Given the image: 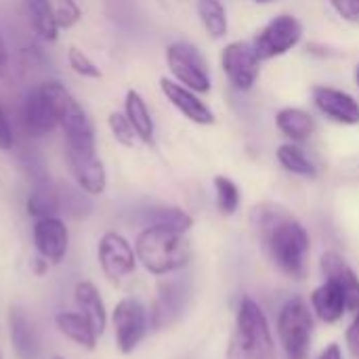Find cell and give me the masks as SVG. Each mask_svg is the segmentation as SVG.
I'll use <instances>...</instances> for the list:
<instances>
[{
  "mask_svg": "<svg viewBox=\"0 0 359 359\" xmlns=\"http://www.w3.org/2000/svg\"><path fill=\"white\" fill-rule=\"evenodd\" d=\"M259 212V231L269 252L271 261L290 278L301 280L305 276L307 255H309V236L305 227L290 217L284 208L261 206Z\"/></svg>",
  "mask_w": 359,
  "mask_h": 359,
  "instance_id": "1",
  "label": "cell"
},
{
  "mask_svg": "<svg viewBox=\"0 0 359 359\" xmlns=\"http://www.w3.org/2000/svg\"><path fill=\"white\" fill-rule=\"evenodd\" d=\"M135 252L149 273L166 276L183 269L189 263L191 244L181 231L149 225L137 236Z\"/></svg>",
  "mask_w": 359,
  "mask_h": 359,
  "instance_id": "2",
  "label": "cell"
},
{
  "mask_svg": "<svg viewBox=\"0 0 359 359\" xmlns=\"http://www.w3.org/2000/svg\"><path fill=\"white\" fill-rule=\"evenodd\" d=\"M227 359H278L265 311L252 299H242Z\"/></svg>",
  "mask_w": 359,
  "mask_h": 359,
  "instance_id": "3",
  "label": "cell"
},
{
  "mask_svg": "<svg viewBox=\"0 0 359 359\" xmlns=\"http://www.w3.org/2000/svg\"><path fill=\"white\" fill-rule=\"evenodd\" d=\"M42 90L46 93L48 101L55 107L57 122L61 124L65 133V145H78V147H95V133L93 124L86 118L80 103L74 99V95L61 86L59 82H46L42 84Z\"/></svg>",
  "mask_w": 359,
  "mask_h": 359,
  "instance_id": "4",
  "label": "cell"
},
{
  "mask_svg": "<svg viewBox=\"0 0 359 359\" xmlns=\"http://www.w3.org/2000/svg\"><path fill=\"white\" fill-rule=\"evenodd\" d=\"M278 334L286 359H307L313 334V318L309 305L301 297L290 299L282 307L278 318Z\"/></svg>",
  "mask_w": 359,
  "mask_h": 359,
  "instance_id": "5",
  "label": "cell"
},
{
  "mask_svg": "<svg viewBox=\"0 0 359 359\" xmlns=\"http://www.w3.org/2000/svg\"><path fill=\"white\" fill-rule=\"evenodd\" d=\"M166 63L175 80L198 95H204L212 88L210 72L202 53L189 42H172L166 48Z\"/></svg>",
  "mask_w": 359,
  "mask_h": 359,
  "instance_id": "6",
  "label": "cell"
},
{
  "mask_svg": "<svg viewBox=\"0 0 359 359\" xmlns=\"http://www.w3.org/2000/svg\"><path fill=\"white\" fill-rule=\"evenodd\" d=\"M303 38V25L294 15L282 13L273 17L265 27H261L250 42L261 61L276 59L292 50Z\"/></svg>",
  "mask_w": 359,
  "mask_h": 359,
  "instance_id": "7",
  "label": "cell"
},
{
  "mask_svg": "<svg viewBox=\"0 0 359 359\" xmlns=\"http://www.w3.org/2000/svg\"><path fill=\"white\" fill-rule=\"evenodd\" d=\"M111 322H114V332H116V345L120 353L124 355L133 353L139 347L149 326V318H147L143 303L133 297H126L116 305Z\"/></svg>",
  "mask_w": 359,
  "mask_h": 359,
  "instance_id": "8",
  "label": "cell"
},
{
  "mask_svg": "<svg viewBox=\"0 0 359 359\" xmlns=\"http://www.w3.org/2000/svg\"><path fill=\"white\" fill-rule=\"evenodd\" d=\"M221 69L236 90H250L261 76V59L250 42H229L221 50Z\"/></svg>",
  "mask_w": 359,
  "mask_h": 359,
  "instance_id": "9",
  "label": "cell"
},
{
  "mask_svg": "<svg viewBox=\"0 0 359 359\" xmlns=\"http://www.w3.org/2000/svg\"><path fill=\"white\" fill-rule=\"evenodd\" d=\"M65 160L80 189H84L88 196H99L105 191L107 175H105L103 162L95 154V147L65 145Z\"/></svg>",
  "mask_w": 359,
  "mask_h": 359,
  "instance_id": "10",
  "label": "cell"
},
{
  "mask_svg": "<svg viewBox=\"0 0 359 359\" xmlns=\"http://www.w3.org/2000/svg\"><path fill=\"white\" fill-rule=\"evenodd\" d=\"M189 294H191L189 282L183 278L162 282L158 286V297H156L151 313H149V324L158 330L172 326L185 313Z\"/></svg>",
  "mask_w": 359,
  "mask_h": 359,
  "instance_id": "11",
  "label": "cell"
},
{
  "mask_svg": "<svg viewBox=\"0 0 359 359\" xmlns=\"http://www.w3.org/2000/svg\"><path fill=\"white\" fill-rule=\"evenodd\" d=\"M99 263L103 273L111 282H120L135 271L137 252L133 250L126 238L116 231H107L99 242Z\"/></svg>",
  "mask_w": 359,
  "mask_h": 359,
  "instance_id": "12",
  "label": "cell"
},
{
  "mask_svg": "<svg viewBox=\"0 0 359 359\" xmlns=\"http://www.w3.org/2000/svg\"><path fill=\"white\" fill-rule=\"evenodd\" d=\"M311 97L316 107L332 122L343 126H355L359 124V101L349 95L347 90L334 88V86H313Z\"/></svg>",
  "mask_w": 359,
  "mask_h": 359,
  "instance_id": "13",
  "label": "cell"
},
{
  "mask_svg": "<svg viewBox=\"0 0 359 359\" xmlns=\"http://www.w3.org/2000/svg\"><path fill=\"white\" fill-rule=\"evenodd\" d=\"M160 88H162L164 97L170 101V105L177 107L189 122L200 124V126L215 124V111L191 88H187L170 78H160Z\"/></svg>",
  "mask_w": 359,
  "mask_h": 359,
  "instance_id": "14",
  "label": "cell"
},
{
  "mask_svg": "<svg viewBox=\"0 0 359 359\" xmlns=\"http://www.w3.org/2000/svg\"><path fill=\"white\" fill-rule=\"evenodd\" d=\"M69 233L59 217L38 219L34 225V246L48 263H61L67 255Z\"/></svg>",
  "mask_w": 359,
  "mask_h": 359,
  "instance_id": "15",
  "label": "cell"
},
{
  "mask_svg": "<svg viewBox=\"0 0 359 359\" xmlns=\"http://www.w3.org/2000/svg\"><path fill=\"white\" fill-rule=\"evenodd\" d=\"M21 124L32 137H44L59 124L55 107L48 101L46 93L42 90V86L25 95L21 105Z\"/></svg>",
  "mask_w": 359,
  "mask_h": 359,
  "instance_id": "16",
  "label": "cell"
},
{
  "mask_svg": "<svg viewBox=\"0 0 359 359\" xmlns=\"http://www.w3.org/2000/svg\"><path fill=\"white\" fill-rule=\"evenodd\" d=\"M320 267H322L324 278L334 282L345 292L347 309L359 311V278L351 269V265L339 252H324Z\"/></svg>",
  "mask_w": 359,
  "mask_h": 359,
  "instance_id": "17",
  "label": "cell"
},
{
  "mask_svg": "<svg viewBox=\"0 0 359 359\" xmlns=\"http://www.w3.org/2000/svg\"><path fill=\"white\" fill-rule=\"evenodd\" d=\"M8 332L15 355L19 359L40 358V339L34 322L21 307H11L8 311Z\"/></svg>",
  "mask_w": 359,
  "mask_h": 359,
  "instance_id": "18",
  "label": "cell"
},
{
  "mask_svg": "<svg viewBox=\"0 0 359 359\" xmlns=\"http://www.w3.org/2000/svg\"><path fill=\"white\" fill-rule=\"evenodd\" d=\"M74 299H76L80 316L90 324V328L97 332V337H101L107 326V313H105V305H103L101 294L95 288V284L78 282L74 288Z\"/></svg>",
  "mask_w": 359,
  "mask_h": 359,
  "instance_id": "19",
  "label": "cell"
},
{
  "mask_svg": "<svg viewBox=\"0 0 359 359\" xmlns=\"http://www.w3.org/2000/svg\"><path fill=\"white\" fill-rule=\"evenodd\" d=\"M311 307L318 313V318L326 324L339 322L347 311V299L345 292L330 280H326L322 286H318L311 294Z\"/></svg>",
  "mask_w": 359,
  "mask_h": 359,
  "instance_id": "20",
  "label": "cell"
},
{
  "mask_svg": "<svg viewBox=\"0 0 359 359\" xmlns=\"http://www.w3.org/2000/svg\"><path fill=\"white\" fill-rule=\"evenodd\" d=\"M278 130L292 143L307 141L316 133V120L309 111L301 107H284L276 116Z\"/></svg>",
  "mask_w": 359,
  "mask_h": 359,
  "instance_id": "21",
  "label": "cell"
},
{
  "mask_svg": "<svg viewBox=\"0 0 359 359\" xmlns=\"http://www.w3.org/2000/svg\"><path fill=\"white\" fill-rule=\"evenodd\" d=\"M124 114L128 118V122L133 124L137 137L143 141V143H154V120H151V114H149V107L145 103V99L137 93V90H128L126 97H124Z\"/></svg>",
  "mask_w": 359,
  "mask_h": 359,
  "instance_id": "22",
  "label": "cell"
},
{
  "mask_svg": "<svg viewBox=\"0 0 359 359\" xmlns=\"http://www.w3.org/2000/svg\"><path fill=\"white\" fill-rule=\"evenodd\" d=\"M55 324L59 328V332L63 337H67L69 341H74L76 345L93 351L97 347V332L90 328V324L80 316V313H72V311H61L55 316Z\"/></svg>",
  "mask_w": 359,
  "mask_h": 359,
  "instance_id": "23",
  "label": "cell"
},
{
  "mask_svg": "<svg viewBox=\"0 0 359 359\" xmlns=\"http://www.w3.org/2000/svg\"><path fill=\"white\" fill-rule=\"evenodd\" d=\"M55 189H57L61 215H67L72 219H86L93 212V202L84 189L74 187L69 183H59L55 185Z\"/></svg>",
  "mask_w": 359,
  "mask_h": 359,
  "instance_id": "24",
  "label": "cell"
},
{
  "mask_svg": "<svg viewBox=\"0 0 359 359\" xmlns=\"http://www.w3.org/2000/svg\"><path fill=\"white\" fill-rule=\"evenodd\" d=\"M196 11L210 38L221 40L227 36L229 21H227V11L221 0H198Z\"/></svg>",
  "mask_w": 359,
  "mask_h": 359,
  "instance_id": "25",
  "label": "cell"
},
{
  "mask_svg": "<svg viewBox=\"0 0 359 359\" xmlns=\"http://www.w3.org/2000/svg\"><path fill=\"white\" fill-rule=\"evenodd\" d=\"M27 15L32 21V27L42 40H55L59 34V25L55 19V8L50 0H25Z\"/></svg>",
  "mask_w": 359,
  "mask_h": 359,
  "instance_id": "26",
  "label": "cell"
},
{
  "mask_svg": "<svg viewBox=\"0 0 359 359\" xmlns=\"http://www.w3.org/2000/svg\"><path fill=\"white\" fill-rule=\"evenodd\" d=\"M143 221L149 225H156V227H166V229H175V231H181V233H187L194 225L191 217L181 210V208H175V206H154V208H147L145 215H143Z\"/></svg>",
  "mask_w": 359,
  "mask_h": 359,
  "instance_id": "27",
  "label": "cell"
},
{
  "mask_svg": "<svg viewBox=\"0 0 359 359\" xmlns=\"http://www.w3.org/2000/svg\"><path fill=\"white\" fill-rule=\"evenodd\" d=\"M278 162L282 164L284 170H288L292 175H299V177L313 179L318 175V168L309 160V156L305 154V149L301 145L292 143V141L278 147Z\"/></svg>",
  "mask_w": 359,
  "mask_h": 359,
  "instance_id": "28",
  "label": "cell"
},
{
  "mask_svg": "<svg viewBox=\"0 0 359 359\" xmlns=\"http://www.w3.org/2000/svg\"><path fill=\"white\" fill-rule=\"evenodd\" d=\"M27 212L29 217L38 219H48V217H59L61 208H59V198H57V189L55 185H40L34 187L29 198H27Z\"/></svg>",
  "mask_w": 359,
  "mask_h": 359,
  "instance_id": "29",
  "label": "cell"
},
{
  "mask_svg": "<svg viewBox=\"0 0 359 359\" xmlns=\"http://www.w3.org/2000/svg\"><path fill=\"white\" fill-rule=\"evenodd\" d=\"M215 191H217V208L221 215L231 217L240 208V189L238 185L223 175L215 177Z\"/></svg>",
  "mask_w": 359,
  "mask_h": 359,
  "instance_id": "30",
  "label": "cell"
},
{
  "mask_svg": "<svg viewBox=\"0 0 359 359\" xmlns=\"http://www.w3.org/2000/svg\"><path fill=\"white\" fill-rule=\"evenodd\" d=\"M19 164L23 168V172L27 175V179L32 181L34 187H40V185H48L50 179H48V172L44 168V162L40 156H36L34 151L29 149H23L19 154Z\"/></svg>",
  "mask_w": 359,
  "mask_h": 359,
  "instance_id": "31",
  "label": "cell"
},
{
  "mask_svg": "<svg viewBox=\"0 0 359 359\" xmlns=\"http://www.w3.org/2000/svg\"><path fill=\"white\" fill-rule=\"evenodd\" d=\"M109 128H111V135L116 137L118 143L126 145V147H133L135 145V139H137V133L133 128V124L128 122L126 114H120V111H111L109 118Z\"/></svg>",
  "mask_w": 359,
  "mask_h": 359,
  "instance_id": "32",
  "label": "cell"
},
{
  "mask_svg": "<svg viewBox=\"0 0 359 359\" xmlns=\"http://www.w3.org/2000/svg\"><path fill=\"white\" fill-rule=\"evenodd\" d=\"M67 61H69V67H72L78 76H82V78H95V80L101 78V69L97 67V63H95L88 55H84L82 50L69 48Z\"/></svg>",
  "mask_w": 359,
  "mask_h": 359,
  "instance_id": "33",
  "label": "cell"
},
{
  "mask_svg": "<svg viewBox=\"0 0 359 359\" xmlns=\"http://www.w3.org/2000/svg\"><path fill=\"white\" fill-rule=\"evenodd\" d=\"M55 19L59 27H72L80 19V8L74 0H61L59 6L55 8Z\"/></svg>",
  "mask_w": 359,
  "mask_h": 359,
  "instance_id": "34",
  "label": "cell"
},
{
  "mask_svg": "<svg viewBox=\"0 0 359 359\" xmlns=\"http://www.w3.org/2000/svg\"><path fill=\"white\" fill-rule=\"evenodd\" d=\"M332 8L351 23H359V0H330Z\"/></svg>",
  "mask_w": 359,
  "mask_h": 359,
  "instance_id": "35",
  "label": "cell"
},
{
  "mask_svg": "<svg viewBox=\"0 0 359 359\" xmlns=\"http://www.w3.org/2000/svg\"><path fill=\"white\" fill-rule=\"evenodd\" d=\"M15 145V137H13V128L8 124V118L4 114V107L0 105V149H13Z\"/></svg>",
  "mask_w": 359,
  "mask_h": 359,
  "instance_id": "36",
  "label": "cell"
},
{
  "mask_svg": "<svg viewBox=\"0 0 359 359\" xmlns=\"http://www.w3.org/2000/svg\"><path fill=\"white\" fill-rule=\"evenodd\" d=\"M347 345H349V351L353 353V358L359 359V311L355 313V320L351 322V326L347 330Z\"/></svg>",
  "mask_w": 359,
  "mask_h": 359,
  "instance_id": "37",
  "label": "cell"
},
{
  "mask_svg": "<svg viewBox=\"0 0 359 359\" xmlns=\"http://www.w3.org/2000/svg\"><path fill=\"white\" fill-rule=\"evenodd\" d=\"M320 359H343V353H341V347L339 345H328L324 351H322V355H320Z\"/></svg>",
  "mask_w": 359,
  "mask_h": 359,
  "instance_id": "38",
  "label": "cell"
},
{
  "mask_svg": "<svg viewBox=\"0 0 359 359\" xmlns=\"http://www.w3.org/2000/svg\"><path fill=\"white\" fill-rule=\"evenodd\" d=\"M6 59H8V53H6V44H4V38L0 34V67L6 65Z\"/></svg>",
  "mask_w": 359,
  "mask_h": 359,
  "instance_id": "39",
  "label": "cell"
},
{
  "mask_svg": "<svg viewBox=\"0 0 359 359\" xmlns=\"http://www.w3.org/2000/svg\"><path fill=\"white\" fill-rule=\"evenodd\" d=\"M252 2H257V4H271V2H276V0H252Z\"/></svg>",
  "mask_w": 359,
  "mask_h": 359,
  "instance_id": "40",
  "label": "cell"
},
{
  "mask_svg": "<svg viewBox=\"0 0 359 359\" xmlns=\"http://www.w3.org/2000/svg\"><path fill=\"white\" fill-rule=\"evenodd\" d=\"M355 82H358V86H359V63L355 65Z\"/></svg>",
  "mask_w": 359,
  "mask_h": 359,
  "instance_id": "41",
  "label": "cell"
},
{
  "mask_svg": "<svg viewBox=\"0 0 359 359\" xmlns=\"http://www.w3.org/2000/svg\"><path fill=\"white\" fill-rule=\"evenodd\" d=\"M53 359H63V358H53Z\"/></svg>",
  "mask_w": 359,
  "mask_h": 359,
  "instance_id": "42",
  "label": "cell"
},
{
  "mask_svg": "<svg viewBox=\"0 0 359 359\" xmlns=\"http://www.w3.org/2000/svg\"><path fill=\"white\" fill-rule=\"evenodd\" d=\"M0 359H2V355H0Z\"/></svg>",
  "mask_w": 359,
  "mask_h": 359,
  "instance_id": "43",
  "label": "cell"
}]
</instances>
